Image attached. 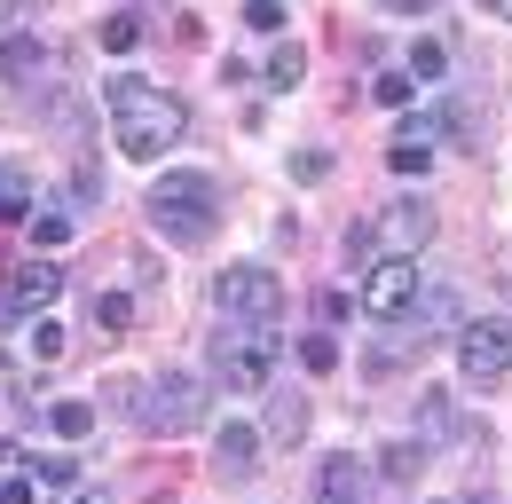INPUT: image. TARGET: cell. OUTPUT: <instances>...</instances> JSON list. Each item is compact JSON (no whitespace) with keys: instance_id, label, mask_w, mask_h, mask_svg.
<instances>
[{"instance_id":"cell-2","label":"cell","mask_w":512,"mask_h":504,"mask_svg":"<svg viewBox=\"0 0 512 504\" xmlns=\"http://www.w3.org/2000/svg\"><path fill=\"white\" fill-rule=\"evenodd\" d=\"M142 213H150V229L166 245H205L221 229V189L205 182V174H158V182L142 189Z\"/></svg>"},{"instance_id":"cell-17","label":"cell","mask_w":512,"mask_h":504,"mask_svg":"<svg viewBox=\"0 0 512 504\" xmlns=\"http://www.w3.org/2000/svg\"><path fill=\"white\" fill-rule=\"evenodd\" d=\"M442 71H449L442 40H418V48H410V79H442Z\"/></svg>"},{"instance_id":"cell-25","label":"cell","mask_w":512,"mask_h":504,"mask_svg":"<svg viewBox=\"0 0 512 504\" xmlns=\"http://www.w3.org/2000/svg\"><path fill=\"white\" fill-rule=\"evenodd\" d=\"M95 315H103V331H127V323H134V300H127V292H103V308H95Z\"/></svg>"},{"instance_id":"cell-30","label":"cell","mask_w":512,"mask_h":504,"mask_svg":"<svg viewBox=\"0 0 512 504\" xmlns=\"http://www.w3.org/2000/svg\"><path fill=\"white\" fill-rule=\"evenodd\" d=\"M316 315H323V331H331V323L347 315V292H316Z\"/></svg>"},{"instance_id":"cell-28","label":"cell","mask_w":512,"mask_h":504,"mask_svg":"<svg viewBox=\"0 0 512 504\" xmlns=\"http://www.w3.org/2000/svg\"><path fill=\"white\" fill-rule=\"evenodd\" d=\"M292 174H300V182H323V174H331V150H300Z\"/></svg>"},{"instance_id":"cell-8","label":"cell","mask_w":512,"mask_h":504,"mask_svg":"<svg viewBox=\"0 0 512 504\" xmlns=\"http://www.w3.org/2000/svg\"><path fill=\"white\" fill-rule=\"evenodd\" d=\"M56 292H64V268H56V260H24V268H8V276H0V323L40 315Z\"/></svg>"},{"instance_id":"cell-13","label":"cell","mask_w":512,"mask_h":504,"mask_svg":"<svg viewBox=\"0 0 512 504\" xmlns=\"http://www.w3.org/2000/svg\"><path fill=\"white\" fill-rule=\"evenodd\" d=\"M308 79V48L300 40H276V56H268V87H300Z\"/></svg>"},{"instance_id":"cell-31","label":"cell","mask_w":512,"mask_h":504,"mask_svg":"<svg viewBox=\"0 0 512 504\" xmlns=\"http://www.w3.org/2000/svg\"><path fill=\"white\" fill-rule=\"evenodd\" d=\"M56 504H111V497H103V489H64Z\"/></svg>"},{"instance_id":"cell-20","label":"cell","mask_w":512,"mask_h":504,"mask_svg":"<svg viewBox=\"0 0 512 504\" xmlns=\"http://www.w3.org/2000/svg\"><path fill=\"white\" fill-rule=\"evenodd\" d=\"M386 166H394V174H426L434 158H426V142H394V150H386Z\"/></svg>"},{"instance_id":"cell-22","label":"cell","mask_w":512,"mask_h":504,"mask_svg":"<svg viewBox=\"0 0 512 504\" xmlns=\"http://www.w3.org/2000/svg\"><path fill=\"white\" fill-rule=\"evenodd\" d=\"M48 126H56V134H79V126H87L79 95H56V103H48Z\"/></svg>"},{"instance_id":"cell-18","label":"cell","mask_w":512,"mask_h":504,"mask_svg":"<svg viewBox=\"0 0 512 504\" xmlns=\"http://www.w3.org/2000/svg\"><path fill=\"white\" fill-rule=\"evenodd\" d=\"M371 95H379L386 111H410V71H379V87H371Z\"/></svg>"},{"instance_id":"cell-9","label":"cell","mask_w":512,"mask_h":504,"mask_svg":"<svg viewBox=\"0 0 512 504\" xmlns=\"http://www.w3.org/2000/svg\"><path fill=\"white\" fill-rule=\"evenodd\" d=\"M363 489H371V465H363V457L331 449L316 465V504H363Z\"/></svg>"},{"instance_id":"cell-14","label":"cell","mask_w":512,"mask_h":504,"mask_svg":"<svg viewBox=\"0 0 512 504\" xmlns=\"http://www.w3.org/2000/svg\"><path fill=\"white\" fill-rule=\"evenodd\" d=\"M48 426H56V441L95 434V402H56V410H48Z\"/></svg>"},{"instance_id":"cell-19","label":"cell","mask_w":512,"mask_h":504,"mask_svg":"<svg viewBox=\"0 0 512 504\" xmlns=\"http://www.w3.org/2000/svg\"><path fill=\"white\" fill-rule=\"evenodd\" d=\"M32 481H48V489H79V465H71V457H40Z\"/></svg>"},{"instance_id":"cell-15","label":"cell","mask_w":512,"mask_h":504,"mask_svg":"<svg viewBox=\"0 0 512 504\" xmlns=\"http://www.w3.org/2000/svg\"><path fill=\"white\" fill-rule=\"evenodd\" d=\"M300 363H308L316 378H331L339 371V339H331V331H308V339H300Z\"/></svg>"},{"instance_id":"cell-4","label":"cell","mask_w":512,"mask_h":504,"mask_svg":"<svg viewBox=\"0 0 512 504\" xmlns=\"http://www.w3.org/2000/svg\"><path fill=\"white\" fill-rule=\"evenodd\" d=\"M213 308L229 315V323H276V315H284V276H276V268H253V260H237V268L213 276Z\"/></svg>"},{"instance_id":"cell-26","label":"cell","mask_w":512,"mask_h":504,"mask_svg":"<svg viewBox=\"0 0 512 504\" xmlns=\"http://www.w3.org/2000/svg\"><path fill=\"white\" fill-rule=\"evenodd\" d=\"M71 237V213H40V221H32V245H64Z\"/></svg>"},{"instance_id":"cell-5","label":"cell","mask_w":512,"mask_h":504,"mask_svg":"<svg viewBox=\"0 0 512 504\" xmlns=\"http://www.w3.org/2000/svg\"><path fill=\"white\" fill-rule=\"evenodd\" d=\"M197 418H205V378L197 371L150 378V394H142V426H150V434L182 441V434H197Z\"/></svg>"},{"instance_id":"cell-11","label":"cell","mask_w":512,"mask_h":504,"mask_svg":"<svg viewBox=\"0 0 512 504\" xmlns=\"http://www.w3.org/2000/svg\"><path fill=\"white\" fill-rule=\"evenodd\" d=\"M253 457H260V426L229 418V426L213 434V473H221V481H245V473H253Z\"/></svg>"},{"instance_id":"cell-33","label":"cell","mask_w":512,"mask_h":504,"mask_svg":"<svg viewBox=\"0 0 512 504\" xmlns=\"http://www.w3.org/2000/svg\"><path fill=\"white\" fill-rule=\"evenodd\" d=\"M481 8H489V16H505V24H512V0H481Z\"/></svg>"},{"instance_id":"cell-21","label":"cell","mask_w":512,"mask_h":504,"mask_svg":"<svg viewBox=\"0 0 512 504\" xmlns=\"http://www.w3.org/2000/svg\"><path fill=\"white\" fill-rule=\"evenodd\" d=\"M32 355H40V363H56V355H64V323H56V315H48V323H32Z\"/></svg>"},{"instance_id":"cell-6","label":"cell","mask_w":512,"mask_h":504,"mask_svg":"<svg viewBox=\"0 0 512 504\" xmlns=\"http://www.w3.org/2000/svg\"><path fill=\"white\" fill-rule=\"evenodd\" d=\"M457 371L481 378V386H497L512 371V323L505 315H473L465 331H457Z\"/></svg>"},{"instance_id":"cell-27","label":"cell","mask_w":512,"mask_h":504,"mask_svg":"<svg viewBox=\"0 0 512 504\" xmlns=\"http://www.w3.org/2000/svg\"><path fill=\"white\" fill-rule=\"evenodd\" d=\"M379 229H371V221H355V229H347V260H379Z\"/></svg>"},{"instance_id":"cell-16","label":"cell","mask_w":512,"mask_h":504,"mask_svg":"<svg viewBox=\"0 0 512 504\" xmlns=\"http://www.w3.org/2000/svg\"><path fill=\"white\" fill-rule=\"evenodd\" d=\"M134 40H142V16H134V8H119V16H103V48H111V56H127Z\"/></svg>"},{"instance_id":"cell-24","label":"cell","mask_w":512,"mask_h":504,"mask_svg":"<svg viewBox=\"0 0 512 504\" xmlns=\"http://www.w3.org/2000/svg\"><path fill=\"white\" fill-rule=\"evenodd\" d=\"M245 24L253 32H284V0H245Z\"/></svg>"},{"instance_id":"cell-10","label":"cell","mask_w":512,"mask_h":504,"mask_svg":"<svg viewBox=\"0 0 512 504\" xmlns=\"http://www.w3.org/2000/svg\"><path fill=\"white\" fill-rule=\"evenodd\" d=\"M426 237H434V205H426V197H402V205L386 213V252L379 260H410Z\"/></svg>"},{"instance_id":"cell-7","label":"cell","mask_w":512,"mask_h":504,"mask_svg":"<svg viewBox=\"0 0 512 504\" xmlns=\"http://www.w3.org/2000/svg\"><path fill=\"white\" fill-rule=\"evenodd\" d=\"M426 300V276H418V260H379L371 268V284H363V308L379 315V323H410Z\"/></svg>"},{"instance_id":"cell-3","label":"cell","mask_w":512,"mask_h":504,"mask_svg":"<svg viewBox=\"0 0 512 504\" xmlns=\"http://www.w3.org/2000/svg\"><path fill=\"white\" fill-rule=\"evenodd\" d=\"M205 363H213L221 386L260 394V386L276 378V323H221V331H213V347H205Z\"/></svg>"},{"instance_id":"cell-1","label":"cell","mask_w":512,"mask_h":504,"mask_svg":"<svg viewBox=\"0 0 512 504\" xmlns=\"http://www.w3.org/2000/svg\"><path fill=\"white\" fill-rule=\"evenodd\" d=\"M103 103H111V142H119L127 158H166V150L190 134L182 95H166V87H150V79H134V71H111Z\"/></svg>"},{"instance_id":"cell-29","label":"cell","mask_w":512,"mask_h":504,"mask_svg":"<svg viewBox=\"0 0 512 504\" xmlns=\"http://www.w3.org/2000/svg\"><path fill=\"white\" fill-rule=\"evenodd\" d=\"M0 504H32V473H8V481H0Z\"/></svg>"},{"instance_id":"cell-32","label":"cell","mask_w":512,"mask_h":504,"mask_svg":"<svg viewBox=\"0 0 512 504\" xmlns=\"http://www.w3.org/2000/svg\"><path fill=\"white\" fill-rule=\"evenodd\" d=\"M379 8H394V16H418V8H434V0H379Z\"/></svg>"},{"instance_id":"cell-23","label":"cell","mask_w":512,"mask_h":504,"mask_svg":"<svg viewBox=\"0 0 512 504\" xmlns=\"http://www.w3.org/2000/svg\"><path fill=\"white\" fill-rule=\"evenodd\" d=\"M418 465H426V449H386V457H379V473H386V481H410Z\"/></svg>"},{"instance_id":"cell-12","label":"cell","mask_w":512,"mask_h":504,"mask_svg":"<svg viewBox=\"0 0 512 504\" xmlns=\"http://www.w3.org/2000/svg\"><path fill=\"white\" fill-rule=\"evenodd\" d=\"M40 63H48V48H40L32 32H8V40H0V87H32Z\"/></svg>"}]
</instances>
